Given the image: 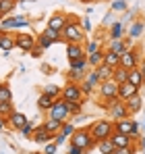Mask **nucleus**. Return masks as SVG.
<instances>
[{"mask_svg":"<svg viewBox=\"0 0 145 154\" xmlns=\"http://www.w3.org/2000/svg\"><path fill=\"white\" fill-rule=\"evenodd\" d=\"M60 35H62V42H67V44H83V40H85L83 27L79 23H75V21H67Z\"/></svg>","mask_w":145,"mask_h":154,"instance_id":"obj_1","label":"nucleus"},{"mask_svg":"<svg viewBox=\"0 0 145 154\" xmlns=\"http://www.w3.org/2000/svg\"><path fill=\"white\" fill-rule=\"evenodd\" d=\"M87 131H89V135L93 137V142H102V140H108V137L112 135L114 123H112V121H96Z\"/></svg>","mask_w":145,"mask_h":154,"instance_id":"obj_2","label":"nucleus"},{"mask_svg":"<svg viewBox=\"0 0 145 154\" xmlns=\"http://www.w3.org/2000/svg\"><path fill=\"white\" fill-rule=\"evenodd\" d=\"M48 112H50L52 119H58V121H62V123H67L69 117H71V112H69V108H67V100H62V98H56L54 106L50 108Z\"/></svg>","mask_w":145,"mask_h":154,"instance_id":"obj_3","label":"nucleus"},{"mask_svg":"<svg viewBox=\"0 0 145 154\" xmlns=\"http://www.w3.org/2000/svg\"><path fill=\"white\" fill-rule=\"evenodd\" d=\"M60 96H62V100H67V102H83V90H81L77 83H67V85L62 88Z\"/></svg>","mask_w":145,"mask_h":154,"instance_id":"obj_4","label":"nucleus"},{"mask_svg":"<svg viewBox=\"0 0 145 154\" xmlns=\"http://www.w3.org/2000/svg\"><path fill=\"white\" fill-rule=\"evenodd\" d=\"M71 144L83 148V150H89L93 146V137L89 135V131H75L71 135Z\"/></svg>","mask_w":145,"mask_h":154,"instance_id":"obj_5","label":"nucleus"},{"mask_svg":"<svg viewBox=\"0 0 145 154\" xmlns=\"http://www.w3.org/2000/svg\"><path fill=\"white\" fill-rule=\"evenodd\" d=\"M99 94L104 98H118V83L114 79H108V81H102L99 83Z\"/></svg>","mask_w":145,"mask_h":154,"instance_id":"obj_6","label":"nucleus"},{"mask_svg":"<svg viewBox=\"0 0 145 154\" xmlns=\"http://www.w3.org/2000/svg\"><path fill=\"white\" fill-rule=\"evenodd\" d=\"M110 142L114 144V148H126V146H135V140L126 133H120V131H112L110 135Z\"/></svg>","mask_w":145,"mask_h":154,"instance_id":"obj_7","label":"nucleus"},{"mask_svg":"<svg viewBox=\"0 0 145 154\" xmlns=\"http://www.w3.org/2000/svg\"><path fill=\"white\" fill-rule=\"evenodd\" d=\"M6 121H8V125H10L13 129H21V127H25V125L29 123V119L25 117L23 112H19V110H13L10 117H8Z\"/></svg>","mask_w":145,"mask_h":154,"instance_id":"obj_8","label":"nucleus"},{"mask_svg":"<svg viewBox=\"0 0 145 154\" xmlns=\"http://www.w3.org/2000/svg\"><path fill=\"white\" fill-rule=\"evenodd\" d=\"M15 44H17V48H21L23 52L33 50V48H35V40H33L29 33H19L17 40H15Z\"/></svg>","mask_w":145,"mask_h":154,"instance_id":"obj_9","label":"nucleus"},{"mask_svg":"<svg viewBox=\"0 0 145 154\" xmlns=\"http://www.w3.org/2000/svg\"><path fill=\"white\" fill-rule=\"evenodd\" d=\"M64 25H67V15H62V13H56V15H52L48 19V27L58 31V33H62Z\"/></svg>","mask_w":145,"mask_h":154,"instance_id":"obj_10","label":"nucleus"},{"mask_svg":"<svg viewBox=\"0 0 145 154\" xmlns=\"http://www.w3.org/2000/svg\"><path fill=\"white\" fill-rule=\"evenodd\" d=\"M135 94H139V88H137V85H133V83H129V81H124V83L118 85V98H120L122 102H124L126 98L135 96Z\"/></svg>","mask_w":145,"mask_h":154,"instance_id":"obj_11","label":"nucleus"},{"mask_svg":"<svg viewBox=\"0 0 145 154\" xmlns=\"http://www.w3.org/2000/svg\"><path fill=\"white\" fill-rule=\"evenodd\" d=\"M120 67H124L126 71H131V69H135L137 67V52L133 50H126L124 54L120 56Z\"/></svg>","mask_w":145,"mask_h":154,"instance_id":"obj_12","label":"nucleus"},{"mask_svg":"<svg viewBox=\"0 0 145 154\" xmlns=\"http://www.w3.org/2000/svg\"><path fill=\"white\" fill-rule=\"evenodd\" d=\"M135 127V121H131V119H118V121H114V131H120V133H126V135H131V131Z\"/></svg>","mask_w":145,"mask_h":154,"instance_id":"obj_13","label":"nucleus"},{"mask_svg":"<svg viewBox=\"0 0 145 154\" xmlns=\"http://www.w3.org/2000/svg\"><path fill=\"white\" fill-rule=\"evenodd\" d=\"M124 106H126L129 115H135V112H139V108L143 106V102H141V96H139V94H135V96L126 98V100H124Z\"/></svg>","mask_w":145,"mask_h":154,"instance_id":"obj_14","label":"nucleus"},{"mask_svg":"<svg viewBox=\"0 0 145 154\" xmlns=\"http://www.w3.org/2000/svg\"><path fill=\"white\" fill-rule=\"evenodd\" d=\"M67 56H69V60H75V58L85 56V50L81 44H67Z\"/></svg>","mask_w":145,"mask_h":154,"instance_id":"obj_15","label":"nucleus"},{"mask_svg":"<svg viewBox=\"0 0 145 154\" xmlns=\"http://www.w3.org/2000/svg\"><path fill=\"white\" fill-rule=\"evenodd\" d=\"M52 137H54V135H52V133H48V131L44 129V125L33 129V140H35L37 144H46V142H50V140H52Z\"/></svg>","mask_w":145,"mask_h":154,"instance_id":"obj_16","label":"nucleus"},{"mask_svg":"<svg viewBox=\"0 0 145 154\" xmlns=\"http://www.w3.org/2000/svg\"><path fill=\"white\" fill-rule=\"evenodd\" d=\"M54 102H56V96H50V94H42L40 96V100H37V108L40 110H50L52 106H54Z\"/></svg>","mask_w":145,"mask_h":154,"instance_id":"obj_17","label":"nucleus"},{"mask_svg":"<svg viewBox=\"0 0 145 154\" xmlns=\"http://www.w3.org/2000/svg\"><path fill=\"white\" fill-rule=\"evenodd\" d=\"M129 83H133V85H137V88H141L145 81V77L141 75V71H139V67H135V69H131L129 71V79H126Z\"/></svg>","mask_w":145,"mask_h":154,"instance_id":"obj_18","label":"nucleus"},{"mask_svg":"<svg viewBox=\"0 0 145 154\" xmlns=\"http://www.w3.org/2000/svg\"><path fill=\"white\" fill-rule=\"evenodd\" d=\"M112 71H114V69H112V67H108V65H104V63H102V65H97V67H96V73H97V77H99V83H102V81L112 79Z\"/></svg>","mask_w":145,"mask_h":154,"instance_id":"obj_19","label":"nucleus"},{"mask_svg":"<svg viewBox=\"0 0 145 154\" xmlns=\"http://www.w3.org/2000/svg\"><path fill=\"white\" fill-rule=\"evenodd\" d=\"M104 65H108V67H118L120 65V56L118 54H114L112 50H104Z\"/></svg>","mask_w":145,"mask_h":154,"instance_id":"obj_20","label":"nucleus"},{"mask_svg":"<svg viewBox=\"0 0 145 154\" xmlns=\"http://www.w3.org/2000/svg\"><path fill=\"white\" fill-rule=\"evenodd\" d=\"M112 79L120 85V83H124V81L129 79V71H126L124 67H120V65H118V67H114V71H112Z\"/></svg>","mask_w":145,"mask_h":154,"instance_id":"obj_21","label":"nucleus"},{"mask_svg":"<svg viewBox=\"0 0 145 154\" xmlns=\"http://www.w3.org/2000/svg\"><path fill=\"white\" fill-rule=\"evenodd\" d=\"M44 129H46L48 133H52V135H54V133H58V131L62 129V121H58V119H52V117H50L48 121L44 123Z\"/></svg>","mask_w":145,"mask_h":154,"instance_id":"obj_22","label":"nucleus"},{"mask_svg":"<svg viewBox=\"0 0 145 154\" xmlns=\"http://www.w3.org/2000/svg\"><path fill=\"white\" fill-rule=\"evenodd\" d=\"M0 48H2L4 52H8V50H13V48H17L15 38H10L8 33H2V35H0Z\"/></svg>","mask_w":145,"mask_h":154,"instance_id":"obj_23","label":"nucleus"},{"mask_svg":"<svg viewBox=\"0 0 145 154\" xmlns=\"http://www.w3.org/2000/svg\"><path fill=\"white\" fill-rule=\"evenodd\" d=\"M108 50H112L114 54H118V56H122L124 52L129 50L126 48V44H124V40H112V44H110V48Z\"/></svg>","mask_w":145,"mask_h":154,"instance_id":"obj_24","label":"nucleus"},{"mask_svg":"<svg viewBox=\"0 0 145 154\" xmlns=\"http://www.w3.org/2000/svg\"><path fill=\"white\" fill-rule=\"evenodd\" d=\"M87 63H89V67L102 65V63H104V50H97V52H93V54H87Z\"/></svg>","mask_w":145,"mask_h":154,"instance_id":"obj_25","label":"nucleus"},{"mask_svg":"<svg viewBox=\"0 0 145 154\" xmlns=\"http://www.w3.org/2000/svg\"><path fill=\"white\" fill-rule=\"evenodd\" d=\"M97 150L102 154H112L114 152V144L110 142V137L108 140H102V142H97Z\"/></svg>","mask_w":145,"mask_h":154,"instance_id":"obj_26","label":"nucleus"},{"mask_svg":"<svg viewBox=\"0 0 145 154\" xmlns=\"http://www.w3.org/2000/svg\"><path fill=\"white\" fill-rule=\"evenodd\" d=\"M89 67V63H87V56H81V58H75L71 60V69H77V71H85Z\"/></svg>","mask_w":145,"mask_h":154,"instance_id":"obj_27","label":"nucleus"},{"mask_svg":"<svg viewBox=\"0 0 145 154\" xmlns=\"http://www.w3.org/2000/svg\"><path fill=\"white\" fill-rule=\"evenodd\" d=\"M122 35H124V27H122V23H114L112 29H110V38H112V40H122Z\"/></svg>","mask_w":145,"mask_h":154,"instance_id":"obj_28","label":"nucleus"},{"mask_svg":"<svg viewBox=\"0 0 145 154\" xmlns=\"http://www.w3.org/2000/svg\"><path fill=\"white\" fill-rule=\"evenodd\" d=\"M15 4H17L15 0H0V15H2V17L8 15V13L15 8Z\"/></svg>","mask_w":145,"mask_h":154,"instance_id":"obj_29","label":"nucleus"},{"mask_svg":"<svg viewBox=\"0 0 145 154\" xmlns=\"http://www.w3.org/2000/svg\"><path fill=\"white\" fill-rule=\"evenodd\" d=\"M42 33H44V35L48 38V40L52 42V44H54V42H62V35H60L58 31H54V29H50V27H46V29H44Z\"/></svg>","mask_w":145,"mask_h":154,"instance_id":"obj_30","label":"nucleus"},{"mask_svg":"<svg viewBox=\"0 0 145 154\" xmlns=\"http://www.w3.org/2000/svg\"><path fill=\"white\" fill-rule=\"evenodd\" d=\"M10 112H13V104L10 102H0V119H8L10 117Z\"/></svg>","mask_w":145,"mask_h":154,"instance_id":"obj_31","label":"nucleus"},{"mask_svg":"<svg viewBox=\"0 0 145 154\" xmlns=\"http://www.w3.org/2000/svg\"><path fill=\"white\" fill-rule=\"evenodd\" d=\"M0 102H13V94H10V90L6 85L0 88Z\"/></svg>","mask_w":145,"mask_h":154,"instance_id":"obj_32","label":"nucleus"},{"mask_svg":"<svg viewBox=\"0 0 145 154\" xmlns=\"http://www.w3.org/2000/svg\"><path fill=\"white\" fill-rule=\"evenodd\" d=\"M83 81H87L89 85H93V88H96L97 83H99V77H97V73H96V71H89V73L85 75V79H83Z\"/></svg>","mask_w":145,"mask_h":154,"instance_id":"obj_33","label":"nucleus"},{"mask_svg":"<svg viewBox=\"0 0 145 154\" xmlns=\"http://www.w3.org/2000/svg\"><path fill=\"white\" fill-rule=\"evenodd\" d=\"M141 33H143V23H133L131 31H129V35H131V38H139Z\"/></svg>","mask_w":145,"mask_h":154,"instance_id":"obj_34","label":"nucleus"},{"mask_svg":"<svg viewBox=\"0 0 145 154\" xmlns=\"http://www.w3.org/2000/svg\"><path fill=\"white\" fill-rule=\"evenodd\" d=\"M60 133H62V135H67V137H71L72 133H75V125H72V123H69V121H67V123H62Z\"/></svg>","mask_w":145,"mask_h":154,"instance_id":"obj_35","label":"nucleus"},{"mask_svg":"<svg viewBox=\"0 0 145 154\" xmlns=\"http://www.w3.org/2000/svg\"><path fill=\"white\" fill-rule=\"evenodd\" d=\"M44 92H46V94H50V96H56V98H58V96H60V92H62V90H60V88H58V85H54V83H48V85H46V90H44Z\"/></svg>","mask_w":145,"mask_h":154,"instance_id":"obj_36","label":"nucleus"},{"mask_svg":"<svg viewBox=\"0 0 145 154\" xmlns=\"http://www.w3.org/2000/svg\"><path fill=\"white\" fill-rule=\"evenodd\" d=\"M37 44H40V48H42V50H48L50 46H52V42H50L44 33H40V42H37Z\"/></svg>","mask_w":145,"mask_h":154,"instance_id":"obj_37","label":"nucleus"},{"mask_svg":"<svg viewBox=\"0 0 145 154\" xmlns=\"http://www.w3.org/2000/svg\"><path fill=\"white\" fill-rule=\"evenodd\" d=\"M81 104L83 102H67V108H69V112L79 115V112H81Z\"/></svg>","mask_w":145,"mask_h":154,"instance_id":"obj_38","label":"nucleus"},{"mask_svg":"<svg viewBox=\"0 0 145 154\" xmlns=\"http://www.w3.org/2000/svg\"><path fill=\"white\" fill-rule=\"evenodd\" d=\"M112 154H135V146H126V148H114Z\"/></svg>","mask_w":145,"mask_h":154,"instance_id":"obj_39","label":"nucleus"},{"mask_svg":"<svg viewBox=\"0 0 145 154\" xmlns=\"http://www.w3.org/2000/svg\"><path fill=\"white\" fill-rule=\"evenodd\" d=\"M33 129H35V125H33V123H27V125H25V127H21V129H19V131L23 133L25 137H29V135L33 133Z\"/></svg>","mask_w":145,"mask_h":154,"instance_id":"obj_40","label":"nucleus"},{"mask_svg":"<svg viewBox=\"0 0 145 154\" xmlns=\"http://www.w3.org/2000/svg\"><path fill=\"white\" fill-rule=\"evenodd\" d=\"M81 77H83V71H77V69H71V71H69V79H71L72 83H75L77 79H81Z\"/></svg>","mask_w":145,"mask_h":154,"instance_id":"obj_41","label":"nucleus"},{"mask_svg":"<svg viewBox=\"0 0 145 154\" xmlns=\"http://www.w3.org/2000/svg\"><path fill=\"white\" fill-rule=\"evenodd\" d=\"M126 8V2L124 0H114L112 2V11H124Z\"/></svg>","mask_w":145,"mask_h":154,"instance_id":"obj_42","label":"nucleus"},{"mask_svg":"<svg viewBox=\"0 0 145 154\" xmlns=\"http://www.w3.org/2000/svg\"><path fill=\"white\" fill-rule=\"evenodd\" d=\"M97 50H99V44L93 40V42H89V44H87V50H85V52H87V54H93V52H97Z\"/></svg>","mask_w":145,"mask_h":154,"instance_id":"obj_43","label":"nucleus"},{"mask_svg":"<svg viewBox=\"0 0 145 154\" xmlns=\"http://www.w3.org/2000/svg\"><path fill=\"white\" fill-rule=\"evenodd\" d=\"M81 27H83V31H91V21H89V17H83Z\"/></svg>","mask_w":145,"mask_h":154,"instance_id":"obj_44","label":"nucleus"},{"mask_svg":"<svg viewBox=\"0 0 145 154\" xmlns=\"http://www.w3.org/2000/svg\"><path fill=\"white\" fill-rule=\"evenodd\" d=\"M69 154H85V150H83V148H79V146H75V144H71Z\"/></svg>","mask_w":145,"mask_h":154,"instance_id":"obj_45","label":"nucleus"},{"mask_svg":"<svg viewBox=\"0 0 145 154\" xmlns=\"http://www.w3.org/2000/svg\"><path fill=\"white\" fill-rule=\"evenodd\" d=\"M64 140H67V135H62V133L58 131V135H56V140H54V144H56V146H60V144H62Z\"/></svg>","mask_w":145,"mask_h":154,"instance_id":"obj_46","label":"nucleus"},{"mask_svg":"<svg viewBox=\"0 0 145 154\" xmlns=\"http://www.w3.org/2000/svg\"><path fill=\"white\" fill-rule=\"evenodd\" d=\"M56 148H58V146H56L54 142H52V144H48V148H46V154H56Z\"/></svg>","mask_w":145,"mask_h":154,"instance_id":"obj_47","label":"nucleus"},{"mask_svg":"<svg viewBox=\"0 0 145 154\" xmlns=\"http://www.w3.org/2000/svg\"><path fill=\"white\" fill-rule=\"evenodd\" d=\"M81 90H83V92H87V94H89V92H91V90H93V85H89V83H87V81H83V88H81Z\"/></svg>","mask_w":145,"mask_h":154,"instance_id":"obj_48","label":"nucleus"},{"mask_svg":"<svg viewBox=\"0 0 145 154\" xmlns=\"http://www.w3.org/2000/svg\"><path fill=\"white\" fill-rule=\"evenodd\" d=\"M42 48H33V50H31V54H33V56H40V54H42Z\"/></svg>","mask_w":145,"mask_h":154,"instance_id":"obj_49","label":"nucleus"},{"mask_svg":"<svg viewBox=\"0 0 145 154\" xmlns=\"http://www.w3.org/2000/svg\"><path fill=\"white\" fill-rule=\"evenodd\" d=\"M139 71H141V75L145 77V63H143V65H141V67H139Z\"/></svg>","mask_w":145,"mask_h":154,"instance_id":"obj_50","label":"nucleus"},{"mask_svg":"<svg viewBox=\"0 0 145 154\" xmlns=\"http://www.w3.org/2000/svg\"><path fill=\"white\" fill-rule=\"evenodd\" d=\"M141 148H143V150H145V137H143V140H141Z\"/></svg>","mask_w":145,"mask_h":154,"instance_id":"obj_51","label":"nucleus"},{"mask_svg":"<svg viewBox=\"0 0 145 154\" xmlns=\"http://www.w3.org/2000/svg\"><path fill=\"white\" fill-rule=\"evenodd\" d=\"M4 127V119H0V129Z\"/></svg>","mask_w":145,"mask_h":154,"instance_id":"obj_52","label":"nucleus"},{"mask_svg":"<svg viewBox=\"0 0 145 154\" xmlns=\"http://www.w3.org/2000/svg\"><path fill=\"white\" fill-rule=\"evenodd\" d=\"M2 85H4V83H2V81H0V88H2Z\"/></svg>","mask_w":145,"mask_h":154,"instance_id":"obj_53","label":"nucleus"},{"mask_svg":"<svg viewBox=\"0 0 145 154\" xmlns=\"http://www.w3.org/2000/svg\"><path fill=\"white\" fill-rule=\"evenodd\" d=\"M81 2H87V0H81Z\"/></svg>","mask_w":145,"mask_h":154,"instance_id":"obj_54","label":"nucleus"},{"mask_svg":"<svg viewBox=\"0 0 145 154\" xmlns=\"http://www.w3.org/2000/svg\"><path fill=\"white\" fill-rule=\"evenodd\" d=\"M0 17H2V15H0Z\"/></svg>","mask_w":145,"mask_h":154,"instance_id":"obj_55","label":"nucleus"},{"mask_svg":"<svg viewBox=\"0 0 145 154\" xmlns=\"http://www.w3.org/2000/svg\"><path fill=\"white\" fill-rule=\"evenodd\" d=\"M143 129H145V127H143Z\"/></svg>","mask_w":145,"mask_h":154,"instance_id":"obj_56","label":"nucleus"}]
</instances>
